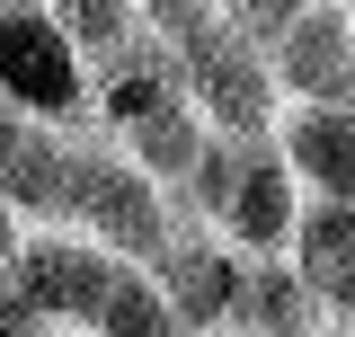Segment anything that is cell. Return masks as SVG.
Returning <instances> with one entry per match:
<instances>
[{"label":"cell","instance_id":"obj_9","mask_svg":"<svg viewBox=\"0 0 355 337\" xmlns=\"http://www.w3.org/2000/svg\"><path fill=\"white\" fill-rule=\"evenodd\" d=\"M293 275L338 311V329L355 320V205H311L302 240H293Z\"/></svg>","mask_w":355,"mask_h":337},{"label":"cell","instance_id":"obj_2","mask_svg":"<svg viewBox=\"0 0 355 337\" xmlns=\"http://www.w3.org/2000/svg\"><path fill=\"white\" fill-rule=\"evenodd\" d=\"M62 231L98 240L125 266H160L178 240V196L151 187L107 133H71V187H62Z\"/></svg>","mask_w":355,"mask_h":337},{"label":"cell","instance_id":"obj_11","mask_svg":"<svg viewBox=\"0 0 355 337\" xmlns=\"http://www.w3.org/2000/svg\"><path fill=\"white\" fill-rule=\"evenodd\" d=\"M347 337H355V320H347Z\"/></svg>","mask_w":355,"mask_h":337},{"label":"cell","instance_id":"obj_4","mask_svg":"<svg viewBox=\"0 0 355 337\" xmlns=\"http://www.w3.org/2000/svg\"><path fill=\"white\" fill-rule=\"evenodd\" d=\"M116 266L125 257H107L80 231H9V320L53 329V337H89L107 293H116Z\"/></svg>","mask_w":355,"mask_h":337},{"label":"cell","instance_id":"obj_1","mask_svg":"<svg viewBox=\"0 0 355 337\" xmlns=\"http://www.w3.org/2000/svg\"><path fill=\"white\" fill-rule=\"evenodd\" d=\"M151 27H160V44L178 53L196 116H205L222 142H275V125H284V89H275V62L231 27V9L160 0V9H151Z\"/></svg>","mask_w":355,"mask_h":337},{"label":"cell","instance_id":"obj_8","mask_svg":"<svg viewBox=\"0 0 355 337\" xmlns=\"http://www.w3.org/2000/svg\"><path fill=\"white\" fill-rule=\"evenodd\" d=\"M240 337H347V329H338V311L311 293L284 257H258L249 293H240Z\"/></svg>","mask_w":355,"mask_h":337},{"label":"cell","instance_id":"obj_7","mask_svg":"<svg viewBox=\"0 0 355 337\" xmlns=\"http://www.w3.org/2000/svg\"><path fill=\"white\" fill-rule=\"evenodd\" d=\"M275 151L311 187V205H355V107H284Z\"/></svg>","mask_w":355,"mask_h":337},{"label":"cell","instance_id":"obj_6","mask_svg":"<svg viewBox=\"0 0 355 337\" xmlns=\"http://www.w3.org/2000/svg\"><path fill=\"white\" fill-rule=\"evenodd\" d=\"M266 62L293 107H355V9H302Z\"/></svg>","mask_w":355,"mask_h":337},{"label":"cell","instance_id":"obj_3","mask_svg":"<svg viewBox=\"0 0 355 337\" xmlns=\"http://www.w3.org/2000/svg\"><path fill=\"white\" fill-rule=\"evenodd\" d=\"M0 98H9L18 125L80 133V116L98 107V71L71 44L62 9H36V0H9L0 9Z\"/></svg>","mask_w":355,"mask_h":337},{"label":"cell","instance_id":"obj_10","mask_svg":"<svg viewBox=\"0 0 355 337\" xmlns=\"http://www.w3.org/2000/svg\"><path fill=\"white\" fill-rule=\"evenodd\" d=\"M89 337H187V329H178V302L151 266H116V293H107Z\"/></svg>","mask_w":355,"mask_h":337},{"label":"cell","instance_id":"obj_5","mask_svg":"<svg viewBox=\"0 0 355 337\" xmlns=\"http://www.w3.org/2000/svg\"><path fill=\"white\" fill-rule=\"evenodd\" d=\"M151 275L169 284V302H178V329H187V337H222V329H240V293H249V257L231 249L222 231H205V222H178L169 257H160Z\"/></svg>","mask_w":355,"mask_h":337}]
</instances>
